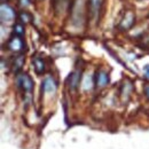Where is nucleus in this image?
I'll return each mask as SVG.
<instances>
[{
	"label": "nucleus",
	"instance_id": "f257e3e1",
	"mask_svg": "<svg viewBox=\"0 0 149 149\" xmlns=\"http://www.w3.org/2000/svg\"><path fill=\"white\" fill-rule=\"evenodd\" d=\"M17 85L26 93H30L33 90V81L31 77L26 74H21L17 76Z\"/></svg>",
	"mask_w": 149,
	"mask_h": 149
},
{
	"label": "nucleus",
	"instance_id": "f03ea898",
	"mask_svg": "<svg viewBox=\"0 0 149 149\" xmlns=\"http://www.w3.org/2000/svg\"><path fill=\"white\" fill-rule=\"evenodd\" d=\"M0 16H1L2 23H9V22H12L13 19H15V12L10 6H8L6 3H1Z\"/></svg>",
	"mask_w": 149,
	"mask_h": 149
},
{
	"label": "nucleus",
	"instance_id": "7ed1b4c3",
	"mask_svg": "<svg viewBox=\"0 0 149 149\" xmlns=\"http://www.w3.org/2000/svg\"><path fill=\"white\" fill-rule=\"evenodd\" d=\"M41 88L45 93L47 94H51V93H55L56 91V81L54 80L53 77L48 76L44 79L42 81V85H41Z\"/></svg>",
	"mask_w": 149,
	"mask_h": 149
},
{
	"label": "nucleus",
	"instance_id": "20e7f679",
	"mask_svg": "<svg viewBox=\"0 0 149 149\" xmlns=\"http://www.w3.org/2000/svg\"><path fill=\"white\" fill-rule=\"evenodd\" d=\"M101 8V0H88V13L92 19H96Z\"/></svg>",
	"mask_w": 149,
	"mask_h": 149
},
{
	"label": "nucleus",
	"instance_id": "39448f33",
	"mask_svg": "<svg viewBox=\"0 0 149 149\" xmlns=\"http://www.w3.org/2000/svg\"><path fill=\"white\" fill-rule=\"evenodd\" d=\"M8 47L13 51V52H19L23 47V41H22V37L19 36H13L10 38L9 42H8Z\"/></svg>",
	"mask_w": 149,
	"mask_h": 149
},
{
	"label": "nucleus",
	"instance_id": "423d86ee",
	"mask_svg": "<svg viewBox=\"0 0 149 149\" xmlns=\"http://www.w3.org/2000/svg\"><path fill=\"white\" fill-rule=\"evenodd\" d=\"M79 79H80V72H78V71H72L71 74H69V77H68V85H69V88L71 91H74L78 87Z\"/></svg>",
	"mask_w": 149,
	"mask_h": 149
},
{
	"label": "nucleus",
	"instance_id": "0eeeda50",
	"mask_svg": "<svg viewBox=\"0 0 149 149\" xmlns=\"http://www.w3.org/2000/svg\"><path fill=\"white\" fill-rule=\"evenodd\" d=\"M109 83V76L107 72L104 71H99L96 72V76H95V84L99 86V87H103L106 86L107 84Z\"/></svg>",
	"mask_w": 149,
	"mask_h": 149
},
{
	"label": "nucleus",
	"instance_id": "6e6552de",
	"mask_svg": "<svg viewBox=\"0 0 149 149\" xmlns=\"http://www.w3.org/2000/svg\"><path fill=\"white\" fill-rule=\"evenodd\" d=\"M32 63H33V67H35V70L38 74H41L44 71H45V62L41 57H33L32 60Z\"/></svg>",
	"mask_w": 149,
	"mask_h": 149
},
{
	"label": "nucleus",
	"instance_id": "1a4fd4ad",
	"mask_svg": "<svg viewBox=\"0 0 149 149\" xmlns=\"http://www.w3.org/2000/svg\"><path fill=\"white\" fill-rule=\"evenodd\" d=\"M23 62H24L23 55H19V56H17V57H15L14 63H13V69H14V71H17V70H19V69L22 68Z\"/></svg>",
	"mask_w": 149,
	"mask_h": 149
},
{
	"label": "nucleus",
	"instance_id": "9d476101",
	"mask_svg": "<svg viewBox=\"0 0 149 149\" xmlns=\"http://www.w3.org/2000/svg\"><path fill=\"white\" fill-rule=\"evenodd\" d=\"M14 35L19 37H22L24 35V26L22 23H16L14 25Z\"/></svg>",
	"mask_w": 149,
	"mask_h": 149
},
{
	"label": "nucleus",
	"instance_id": "9b49d317",
	"mask_svg": "<svg viewBox=\"0 0 149 149\" xmlns=\"http://www.w3.org/2000/svg\"><path fill=\"white\" fill-rule=\"evenodd\" d=\"M91 87H92V77L86 76L84 79V83H83V88L85 91H87V90H91Z\"/></svg>",
	"mask_w": 149,
	"mask_h": 149
},
{
	"label": "nucleus",
	"instance_id": "f8f14e48",
	"mask_svg": "<svg viewBox=\"0 0 149 149\" xmlns=\"http://www.w3.org/2000/svg\"><path fill=\"white\" fill-rule=\"evenodd\" d=\"M133 19H133V15H132V14H129V15H127V19H124V22H123V24H122L123 28H124V29H129L131 25H132V23H133Z\"/></svg>",
	"mask_w": 149,
	"mask_h": 149
},
{
	"label": "nucleus",
	"instance_id": "ddd939ff",
	"mask_svg": "<svg viewBox=\"0 0 149 149\" xmlns=\"http://www.w3.org/2000/svg\"><path fill=\"white\" fill-rule=\"evenodd\" d=\"M21 19H22V22H29V19H30V17H29V15L26 14V13H21Z\"/></svg>",
	"mask_w": 149,
	"mask_h": 149
},
{
	"label": "nucleus",
	"instance_id": "4468645a",
	"mask_svg": "<svg viewBox=\"0 0 149 149\" xmlns=\"http://www.w3.org/2000/svg\"><path fill=\"white\" fill-rule=\"evenodd\" d=\"M143 72H145V76H146L147 78H149V64L143 67Z\"/></svg>",
	"mask_w": 149,
	"mask_h": 149
},
{
	"label": "nucleus",
	"instance_id": "2eb2a0df",
	"mask_svg": "<svg viewBox=\"0 0 149 149\" xmlns=\"http://www.w3.org/2000/svg\"><path fill=\"white\" fill-rule=\"evenodd\" d=\"M29 3H30L29 0H21V5H23V6H28Z\"/></svg>",
	"mask_w": 149,
	"mask_h": 149
},
{
	"label": "nucleus",
	"instance_id": "dca6fc26",
	"mask_svg": "<svg viewBox=\"0 0 149 149\" xmlns=\"http://www.w3.org/2000/svg\"><path fill=\"white\" fill-rule=\"evenodd\" d=\"M145 93H146V95H147V97L149 99V86H147V87L145 88Z\"/></svg>",
	"mask_w": 149,
	"mask_h": 149
},
{
	"label": "nucleus",
	"instance_id": "f3484780",
	"mask_svg": "<svg viewBox=\"0 0 149 149\" xmlns=\"http://www.w3.org/2000/svg\"><path fill=\"white\" fill-rule=\"evenodd\" d=\"M1 1H2V2H5V0H1Z\"/></svg>",
	"mask_w": 149,
	"mask_h": 149
}]
</instances>
